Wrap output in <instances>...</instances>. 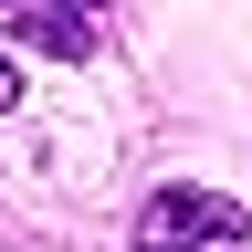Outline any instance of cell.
<instances>
[{"mask_svg":"<svg viewBox=\"0 0 252 252\" xmlns=\"http://www.w3.org/2000/svg\"><path fill=\"white\" fill-rule=\"evenodd\" d=\"M242 242V210L220 189H158L137 210V252H231Z\"/></svg>","mask_w":252,"mask_h":252,"instance_id":"6da1fadb","label":"cell"},{"mask_svg":"<svg viewBox=\"0 0 252 252\" xmlns=\"http://www.w3.org/2000/svg\"><path fill=\"white\" fill-rule=\"evenodd\" d=\"M21 32H32L42 53H63V63H84L94 42H105V0H32V11H21Z\"/></svg>","mask_w":252,"mask_h":252,"instance_id":"7a4b0ae2","label":"cell"},{"mask_svg":"<svg viewBox=\"0 0 252 252\" xmlns=\"http://www.w3.org/2000/svg\"><path fill=\"white\" fill-rule=\"evenodd\" d=\"M21 105V74H11V53H0V116H11Z\"/></svg>","mask_w":252,"mask_h":252,"instance_id":"3957f363","label":"cell"},{"mask_svg":"<svg viewBox=\"0 0 252 252\" xmlns=\"http://www.w3.org/2000/svg\"><path fill=\"white\" fill-rule=\"evenodd\" d=\"M21 11H32V0H0V21H21Z\"/></svg>","mask_w":252,"mask_h":252,"instance_id":"277c9868","label":"cell"}]
</instances>
